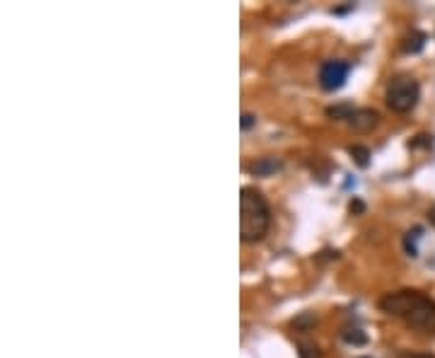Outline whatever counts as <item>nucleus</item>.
Listing matches in <instances>:
<instances>
[{"label":"nucleus","mask_w":435,"mask_h":358,"mask_svg":"<svg viewBox=\"0 0 435 358\" xmlns=\"http://www.w3.org/2000/svg\"><path fill=\"white\" fill-rule=\"evenodd\" d=\"M353 112H356V110H353L351 105H334V107H329V110H326V117L336 119V121H348Z\"/></svg>","instance_id":"8"},{"label":"nucleus","mask_w":435,"mask_h":358,"mask_svg":"<svg viewBox=\"0 0 435 358\" xmlns=\"http://www.w3.org/2000/svg\"><path fill=\"white\" fill-rule=\"evenodd\" d=\"M254 124H257V117H254V114H242V121H239V126H242V131H247V128H252Z\"/></svg>","instance_id":"13"},{"label":"nucleus","mask_w":435,"mask_h":358,"mask_svg":"<svg viewBox=\"0 0 435 358\" xmlns=\"http://www.w3.org/2000/svg\"><path fill=\"white\" fill-rule=\"evenodd\" d=\"M396 358H435L433 354H423V351H401Z\"/></svg>","instance_id":"14"},{"label":"nucleus","mask_w":435,"mask_h":358,"mask_svg":"<svg viewBox=\"0 0 435 358\" xmlns=\"http://www.w3.org/2000/svg\"><path fill=\"white\" fill-rule=\"evenodd\" d=\"M351 68L353 66L348 61H326V63H322V68H319V85H322V90L334 92V90L344 88Z\"/></svg>","instance_id":"4"},{"label":"nucleus","mask_w":435,"mask_h":358,"mask_svg":"<svg viewBox=\"0 0 435 358\" xmlns=\"http://www.w3.org/2000/svg\"><path fill=\"white\" fill-rule=\"evenodd\" d=\"M297 356L300 358H322V351H319V346L312 344V341H300V344H297Z\"/></svg>","instance_id":"11"},{"label":"nucleus","mask_w":435,"mask_h":358,"mask_svg":"<svg viewBox=\"0 0 435 358\" xmlns=\"http://www.w3.org/2000/svg\"><path fill=\"white\" fill-rule=\"evenodd\" d=\"M341 339L346 341V344H353V346H363V344H368V336L363 334V329H358V327H348L341 332Z\"/></svg>","instance_id":"7"},{"label":"nucleus","mask_w":435,"mask_h":358,"mask_svg":"<svg viewBox=\"0 0 435 358\" xmlns=\"http://www.w3.org/2000/svg\"><path fill=\"white\" fill-rule=\"evenodd\" d=\"M423 44H426V34H423V32H413L409 39L404 41V51L416 53V51H421Z\"/></svg>","instance_id":"10"},{"label":"nucleus","mask_w":435,"mask_h":358,"mask_svg":"<svg viewBox=\"0 0 435 358\" xmlns=\"http://www.w3.org/2000/svg\"><path fill=\"white\" fill-rule=\"evenodd\" d=\"M380 310L392 314V317L404 319L409 327L421 329V332H433L435 329V300L421 291H394L380 298Z\"/></svg>","instance_id":"1"},{"label":"nucleus","mask_w":435,"mask_h":358,"mask_svg":"<svg viewBox=\"0 0 435 358\" xmlns=\"http://www.w3.org/2000/svg\"><path fill=\"white\" fill-rule=\"evenodd\" d=\"M380 124V112L377 110H370V107H363V110H356L348 119V126L358 133H366L373 131L375 126Z\"/></svg>","instance_id":"5"},{"label":"nucleus","mask_w":435,"mask_h":358,"mask_svg":"<svg viewBox=\"0 0 435 358\" xmlns=\"http://www.w3.org/2000/svg\"><path fill=\"white\" fill-rule=\"evenodd\" d=\"M314 322H317V317H314L312 312H304V314H300V317H297L293 324H295V327H302V329H309Z\"/></svg>","instance_id":"12"},{"label":"nucleus","mask_w":435,"mask_h":358,"mask_svg":"<svg viewBox=\"0 0 435 358\" xmlns=\"http://www.w3.org/2000/svg\"><path fill=\"white\" fill-rule=\"evenodd\" d=\"M271 227V208L266 197L254 187L239 192V240L259 242Z\"/></svg>","instance_id":"2"},{"label":"nucleus","mask_w":435,"mask_h":358,"mask_svg":"<svg viewBox=\"0 0 435 358\" xmlns=\"http://www.w3.org/2000/svg\"><path fill=\"white\" fill-rule=\"evenodd\" d=\"M348 153H351V157L356 160L358 167H368L370 165V150L366 148V145H351Z\"/></svg>","instance_id":"9"},{"label":"nucleus","mask_w":435,"mask_h":358,"mask_svg":"<svg viewBox=\"0 0 435 358\" xmlns=\"http://www.w3.org/2000/svg\"><path fill=\"white\" fill-rule=\"evenodd\" d=\"M247 170H249V175H254V177H271V175H276V172L283 170V160L281 157H274V155H266V157L254 160Z\"/></svg>","instance_id":"6"},{"label":"nucleus","mask_w":435,"mask_h":358,"mask_svg":"<svg viewBox=\"0 0 435 358\" xmlns=\"http://www.w3.org/2000/svg\"><path fill=\"white\" fill-rule=\"evenodd\" d=\"M363 211H366V206H363V201L353 199V201H351V213H363Z\"/></svg>","instance_id":"16"},{"label":"nucleus","mask_w":435,"mask_h":358,"mask_svg":"<svg viewBox=\"0 0 435 358\" xmlns=\"http://www.w3.org/2000/svg\"><path fill=\"white\" fill-rule=\"evenodd\" d=\"M433 140H431V135H418V140H411V148H418V145H431Z\"/></svg>","instance_id":"15"},{"label":"nucleus","mask_w":435,"mask_h":358,"mask_svg":"<svg viewBox=\"0 0 435 358\" xmlns=\"http://www.w3.org/2000/svg\"><path fill=\"white\" fill-rule=\"evenodd\" d=\"M418 97H421V88H418V83L411 75H396V78H392L387 92H384V102L396 114H409L418 105Z\"/></svg>","instance_id":"3"},{"label":"nucleus","mask_w":435,"mask_h":358,"mask_svg":"<svg viewBox=\"0 0 435 358\" xmlns=\"http://www.w3.org/2000/svg\"><path fill=\"white\" fill-rule=\"evenodd\" d=\"M428 220H431V225L435 227V206H431V208H428Z\"/></svg>","instance_id":"17"}]
</instances>
